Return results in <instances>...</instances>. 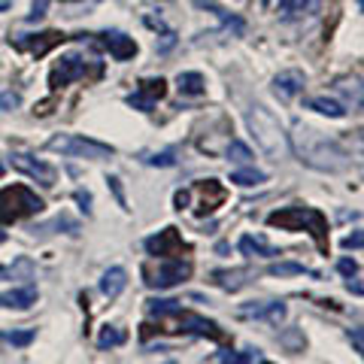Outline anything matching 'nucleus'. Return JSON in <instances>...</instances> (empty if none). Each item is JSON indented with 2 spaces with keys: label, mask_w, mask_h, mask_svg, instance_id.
Instances as JSON below:
<instances>
[{
  "label": "nucleus",
  "mask_w": 364,
  "mask_h": 364,
  "mask_svg": "<svg viewBox=\"0 0 364 364\" xmlns=\"http://www.w3.org/2000/svg\"><path fill=\"white\" fill-rule=\"evenodd\" d=\"M289 140H291V149L298 152L301 164L318 170V173H340L349 164V155L343 146L304 122L294 124V134H289Z\"/></svg>",
  "instance_id": "nucleus-1"
},
{
  "label": "nucleus",
  "mask_w": 364,
  "mask_h": 364,
  "mask_svg": "<svg viewBox=\"0 0 364 364\" xmlns=\"http://www.w3.org/2000/svg\"><path fill=\"white\" fill-rule=\"evenodd\" d=\"M246 124H249V134L255 136L258 149L264 152L270 161H286V158H291V140L286 128H282V122L273 116V112L267 107H252L246 109Z\"/></svg>",
  "instance_id": "nucleus-2"
},
{
  "label": "nucleus",
  "mask_w": 364,
  "mask_h": 364,
  "mask_svg": "<svg viewBox=\"0 0 364 364\" xmlns=\"http://www.w3.org/2000/svg\"><path fill=\"white\" fill-rule=\"evenodd\" d=\"M270 228H279V231H306L316 240L318 252L328 255V219L322 210L316 207H301V203H291V207H279L267 215Z\"/></svg>",
  "instance_id": "nucleus-3"
},
{
  "label": "nucleus",
  "mask_w": 364,
  "mask_h": 364,
  "mask_svg": "<svg viewBox=\"0 0 364 364\" xmlns=\"http://www.w3.org/2000/svg\"><path fill=\"white\" fill-rule=\"evenodd\" d=\"M46 149L52 152H61V155H70V158H91V161H104V158H112L116 149L107 143H97V140H85V136H76V134H55Z\"/></svg>",
  "instance_id": "nucleus-4"
},
{
  "label": "nucleus",
  "mask_w": 364,
  "mask_h": 364,
  "mask_svg": "<svg viewBox=\"0 0 364 364\" xmlns=\"http://www.w3.org/2000/svg\"><path fill=\"white\" fill-rule=\"evenodd\" d=\"M43 207L46 203L25 186H13L0 191V222H18L25 215L43 213Z\"/></svg>",
  "instance_id": "nucleus-5"
},
{
  "label": "nucleus",
  "mask_w": 364,
  "mask_h": 364,
  "mask_svg": "<svg viewBox=\"0 0 364 364\" xmlns=\"http://www.w3.org/2000/svg\"><path fill=\"white\" fill-rule=\"evenodd\" d=\"M191 277V261L186 258H161V267L155 273L146 270V286L149 289H173L179 282H186Z\"/></svg>",
  "instance_id": "nucleus-6"
},
{
  "label": "nucleus",
  "mask_w": 364,
  "mask_h": 364,
  "mask_svg": "<svg viewBox=\"0 0 364 364\" xmlns=\"http://www.w3.org/2000/svg\"><path fill=\"white\" fill-rule=\"evenodd\" d=\"M146 252L155 255V258H179V255H188L191 246L182 240L179 228H164V231H158L152 237H146Z\"/></svg>",
  "instance_id": "nucleus-7"
},
{
  "label": "nucleus",
  "mask_w": 364,
  "mask_h": 364,
  "mask_svg": "<svg viewBox=\"0 0 364 364\" xmlns=\"http://www.w3.org/2000/svg\"><path fill=\"white\" fill-rule=\"evenodd\" d=\"M286 316H289L286 301H252V304L237 306V318H258V322H267V325H282Z\"/></svg>",
  "instance_id": "nucleus-8"
},
{
  "label": "nucleus",
  "mask_w": 364,
  "mask_h": 364,
  "mask_svg": "<svg viewBox=\"0 0 364 364\" xmlns=\"http://www.w3.org/2000/svg\"><path fill=\"white\" fill-rule=\"evenodd\" d=\"M173 331H179V334H195V337H207V340H225V331L213 322V318H203V316H198V313H186V310L176 316V328H173Z\"/></svg>",
  "instance_id": "nucleus-9"
},
{
  "label": "nucleus",
  "mask_w": 364,
  "mask_h": 364,
  "mask_svg": "<svg viewBox=\"0 0 364 364\" xmlns=\"http://www.w3.org/2000/svg\"><path fill=\"white\" fill-rule=\"evenodd\" d=\"M13 167L21 170L25 176H31L33 182L46 186V188H52V186H55V179H58L55 167L43 164V161H37V158H31V155H25V152H13Z\"/></svg>",
  "instance_id": "nucleus-10"
},
{
  "label": "nucleus",
  "mask_w": 364,
  "mask_h": 364,
  "mask_svg": "<svg viewBox=\"0 0 364 364\" xmlns=\"http://www.w3.org/2000/svg\"><path fill=\"white\" fill-rule=\"evenodd\" d=\"M334 95L340 97V104L346 107V112H358L364 107V79L358 76H343L334 82Z\"/></svg>",
  "instance_id": "nucleus-11"
},
{
  "label": "nucleus",
  "mask_w": 364,
  "mask_h": 364,
  "mask_svg": "<svg viewBox=\"0 0 364 364\" xmlns=\"http://www.w3.org/2000/svg\"><path fill=\"white\" fill-rule=\"evenodd\" d=\"M164 95H167V82H164V79H143L140 88H136V95L128 97V104L134 109L149 112L155 107V100H161Z\"/></svg>",
  "instance_id": "nucleus-12"
},
{
  "label": "nucleus",
  "mask_w": 364,
  "mask_h": 364,
  "mask_svg": "<svg viewBox=\"0 0 364 364\" xmlns=\"http://www.w3.org/2000/svg\"><path fill=\"white\" fill-rule=\"evenodd\" d=\"M85 70H88V64L79 58V55H64V58L55 64V70H52V76H49V85H52V88H61V85H67V82H73V79L85 76Z\"/></svg>",
  "instance_id": "nucleus-13"
},
{
  "label": "nucleus",
  "mask_w": 364,
  "mask_h": 364,
  "mask_svg": "<svg viewBox=\"0 0 364 364\" xmlns=\"http://www.w3.org/2000/svg\"><path fill=\"white\" fill-rule=\"evenodd\" d=\"M304 91V73L301 70H282L273 76V95L279 100H291Z\"/></svg>",
  "instance_id": "nucleus-14"
},
{
  "label": "nucleus",
  "mask_w": 364,
  "mask_h": 364,
  "mask_svg": "<svg viewBox=\"0 0 364 364\" xmlns=\"http://www.w3.org/2000/svg\"><path fill=\"white\" fill-rule=\"evenodd\" d=\"M277 13H279V18H286V21H298V18H306V16L318 13V0H279Z\"/></svg>",
  "instance_id": "nucleus-15"
},
{
  "label": "nucleus",
  "mask_w": 364,
  "mask_h": 364,
  "mask_svg": "<svg viewBox=\"0 0 364 364\" xmlns=\"http://www.w3.org/2000/svg\"><path fill=\"white\" fill-rule=\"evenodd\" d=\"M237 249H240L246 258H279V249H277V246H270L264 237H252V234L240 237Z\"/></svg>",
  "instance_id": "nucleus-16"
},
{
  "label": "nucleus",
  "mask_w": 364,
  "mask_h": 364,
  "mask_svg": "<svg viewBox=\"0 0 364 364\" xmlns=\"http://www.w3.org/2000/svg\"><path fill=\"white\" fill-rule=\"evenodd\" d=\"M104 46H107V52L116 61H128V58H134V55H136V43L131 37H124V33H119V31L104 33Z\"/></svg>",
  "instance_id": "nucleus-17"
},
{
  "label": "nucleus",
  "mask_w": 364,
  "mask_h": 364,
  "mask_svg": "<svg viewBox=\"0 0 364 364\" xmlns=\"http://www.w3.org/2000/svg\"><path fill=\"white\" fill-rule=\"evenodd\" d=\"M306 109L318 112V116H328V119H343L346 116V107L340 104L337 97H328V95H316L306 100Z\"/></svg>",
  "instance_id": "nucleus-18"
},
{
  "label": "nucleus",
  "mask_w": 364,
  "mask_h": 364,
  "mask_svg": "<svg viewBox=\"0 0 364 364\" xmlns=\"http://www.w3.org/2000/svg\"><path fill=\"white\" fill-rule=\"evenodd\" d=\"M37 304V289L25 286V289H13V291H0V306H16V310H28Z\"/></svg>",
  "instance_id": "nucleus-19"
},
{
  "label": "nucleus",
  "mask_w": 364,
  "mask_h": 364,
  "mask_svg": "<svg viewBox=\"0 0 364 364\" xmlns=\"http://www.w3.org/2000/svg\"><path fill=\"white\" fill-rule=\"evenodd\" d=\"M128 286V273L124 267H109L104 277H100V294H107V298H119Z\"/></svg>",
  "instance_id": "nucleus-20"
},
{
  "label": "nucleus",
  "mask_w": 364,
  "mask_h": 364,
  "mask_svg": "<svg viewBox=\"0 0 364 364\" xmlns=\"http://www.w3.org/2000/svg\"><path fill=\"white\" fill-rule=\"evenodd\" d=\"M64 37L61 33H55V31H49V33H37V37H25V40H18L16 46L18 49H28V52H33V55H46L52 49V46H58Z\"/></svg>",
  "instance_id": "nucleus-21"
},
{
  "label": "nucleus",
  "mask_w": 364,
  "mask_h": 364,
  "mask_svg": "<svg viewBox=\"0 0 364 364\" xmlns=\"http://www.w3.org/2000/svg\"><path fill=\"white\" fill-rule=\"evenodd\" d=\"M176 88H179V95H186V97H200L203 91H207V79L195 70H186L176 76Z\"/></svg>",
  "instance_id": "nucleus-22"
},
{
  "label": "nucleus",
  "mask_w": 364,
  "mask_h": 364,
  "mask_svg": "<svg viewBox=\"0 0 364 364\" xmlns=\"http://www.w3.org/2000/svg\"><path fill=\"white\" fill-rule=\"evenodd\" d=\"M246 277H249L246 270L231 267V270H215L213 277H210V282H215V286L225 289V291H237V289H243V286H246Z\"/></svg>",
  "instance_id": "nucleus-23"
},
{
  "label": "nucleus",
  "mask_w": 364,
  "mask_h": 364,
  "mask_svg": "<svg viewBox=\"0 0 364 364\" xmlns=\"http://www.w3.org/2000/svg\"><path fill=\"white\" fill-rule=\"evenodd\" d=\"M231 182L240 188H252V186H261V182H267V173L264 170H255L252 164L249 167H240V170H231Z\"/></svg>",
  "instance_id": "nucleus-24"
},
{
  "label": "nucleus",
  "mask_w": 364,
  "mask_h": 364,
  "mask_svg": "<svg viewBox=\"0 0 364 364\" xmlns=\"http://www.w3.org/2000/svg\"><path fill=\"white\" fill-rule=\"evenodd\" d=\"M146 310L155 318H167V316H179L182 313V301H173V298H152L146 301Z\"/></svg>",
  "instance_id": "nucleus-25"
},
{
  "label": "nucleus",
  "mask_w": 364,
  "mask_h": 364,
  "mask_svg": "<svg viewBox=\"0 0 364 364\" xmlns=\"http://www.w3.org/2000/svg\"><path fill=\"white\" fill-rule=\"evenodd\" d=\"M304 273H313V270L298 264V261H279V264L267 267V277H304ZM313 277H316V273H313Z\"/></svg>",
  "instance_id": "nucleus-26"
},
{
  "label": "nucleus",
  "mask_w": 364,
  "mask_h": 364,
  "mask_svg": "<svg viewBox=\"0 0 364 364\" xmlns=\"http://www.w3.org/2000/svg\"><path fill=\"white\" fill-rule=\"evenodd\" d=\"M252 149L243 143V140H231L228 143V161H234V164H243V167H249L252 164Z\"/></svg>",
  "instance_id": "nucleus-27"
},
{
  "label": "nucleus",
  "mask_w": 364,
  "mask_h": 364,
  "mask_svg": "<svg viewBox=\"0 0 364 364\" xmlns=\"http://www.w3.org/2000/svg\"><path fill=\"white\" fill-rule=\"evenodd\" d=\"M124 340H128V334H124L122 328H116V325H107L104 331L97 334V346H100V349H112V346H122Z\"/></svg>",
  "instance_id": "nucleus-28"
},
{
  "label": "nucleus",
  "mask_w": 364,
  "mask_h": 364,
  "mask_svg": "<svg viewBox=\"0 0 364 364\" xmlns=\"http://www.w3.org/2000/svg\"><path fill=\"white\" fill-rule=\"evenodd\" d=\"M252 361H258V349H246V352L225 349L222 352V364H252Z\"/></svg>",
  "instance_id": "nucleus-29"
},
{
  "label": "nucleus",
  "mask_w": 364,
  "mask_h": 364,
  "mask_svg": "<svg viewBox=\"0 0 364 364\" xmlns=\"http://www.w3.org/2000/svg\"><path fill=\"white\" fill-rule=\"evenodd\" d=\"M207 6H210V9H213V13H215V16H219V18L225 21V28H228V31H234V33H237V37H240V33L246 31V25H243V21H240V18H237V16H228V13H225V9H219V6H213V4H207Z\"/></svg>",
  "instance_id": "nucleus-30"
},
{
  "label": "nucleus",
  "mask_w": 364,
  "mask_h": 364,
  "mask_svg": "<svg viewBox=\"0 0 364 364\" xmlns=\"http://www.w3.org/2000/svg\"><path fill=\"white\" fill-rule=\"evenodd\" d=\"M33 331H9V334H4V340L6 343H13V346H31L33 343Z\"/></svg>",
  "instance_id": "nucleus-31"
},
{
  "label": "nucleus",
  "mask_w": 364,
  "mask_h": 364,
  "mask_svg": "<svg viewBox=\"0 0 364 364\" xmlns=\"http://www.w3.org/2000/svg\"><path fill=\"white\" fill-rule=\"evenodd\" d=\"M146 164H152V167H173L176 164V155L173 152H158V155H149L146 158Z\"/></svg>",
  "instance_id": "nucleus-32"
},
{
  "label": "nucleus",
  "mask_w": 364,
  "mask_h": 364,
  "mask_svg": "<svg viewBox=\"0 0 364 364\" xmlns=\"http://www.w3.org/2000/svg\"><path fill=\"white\" fill-rule=\"evenodd\" d=\"M337 270L343 273V277H355V273H358V261L355 258H340L337 261Z\"/></svg>",
  "instance_id": "nucleus-33"
},
{
  "label": "nucleus",
  "mask_w": 364,
  "mask_h": 364,
  "mask_svg": "<svg viewBox=\"0 0 364 364\" xmlns=\"http://www.w3.org/2000/svg\"><path fill=\"white\" fill-rule=\"evenodd\" d=\"M343 249H364V231H352L343 237Z\"/></svg>",
  "instance_id": "nucleus-34"
},
{
  "label": "nucleus",
  "mask_w": 364,
  "mask_h": 364,
  "mask_svg": "<svg viewBox=\"0 0 364 364\" xmlns=\"http://www.w3.org/2000/svg\"><path fill=\"white\" fill-rule=\"evenodd\" d=\"M18 104H21V97L16 91H4V95H0V109H16Z\"/></svg>",
  "instance_id": "nucleus-35"
},
{
  "label": "nucleus",
  "mask_w": 364,
  "mask_h": 364,
  "mask_svg": "<svg viewBox=\"0 0 364 364\" xmlns=\"http://www.w3.org/2000/svg\"><path fill=\"white\" fill-rule=\"evenodd\" d=\"M188 203H191V188H179L176 195H173V207L176 210H186Z\"/></svg>",
  "instance_id": "nucleus-36"
},
{
  "label": "nucleus",
  "mask_w": 364,
  "mask_h": 364,
  "mask_svg": "<svg viewBox=\"0 0 364 364\" xmlns=\"http://www.w3.org/2000/svg\"><path fill=\"white\" fill-rule=\"evenodd\" d=\"M46 4H49V0H33V13H31V21H37V18H43V16H46Z\"/></svg>",
  "instance_id": "nucleus-37"
},
{
  "label": "nucleus",
  "mask_w": 364,
  "mask_h": 364,
  "mask_svg": "<svg viewBox=\"0 0 364 364\" xmlns=\"http://www.w3.org/2000/svg\"><path fill=\"white\" fill-rule=\"evenodd\" d=\"M76 203L82 207V213H91V195L88 191H76Z\"/></svg>",
  "instance_id": "nucleus-38"
},
{
  "label": "nucleus",
  "mask_w": 364,
  "mask_h": 364,
  "mask_svg": "<svg viewBox=\"0 0 364 364\" xmlns=\"http://www.w3.org/2000/svg\"><path fill=\"white\" fill-rule=\"evenodd\" d=\"M107 182H109V188L116 191V200H119V207H124V195H122V186H119V179H116V176H109ZM124 210H128V207H124Z\"/></svg>",
  "instance_id": "nucleus-39"
},
{
  "label": "nucleus",
  "mask_w": 364,
  "mask_h": 364,
  "mask_svg": "<svg viewBox=\"0 0 364 364\" xmlns=\"http://www.w3.org/2000/svg\"><path fill=\"white\" fill-rule=\"evenodd\" d=\"M346 291H352V294H358V298H361V294H364V286H361L355 277H346Z\"/></svg>",
  "instance_id": "nucleus-40"
},
{
  "label": "nucleus",
  "mask_w": 364,
  "mask_h": 364,
  "mask_svg": "<svg viewBox=\"0 0 364 364\" xmlns=\"http://www.w3.org/2000/svg\"><path fill=\"white\" fill-rule=\"evenodd\" d=\"M349 340L361 346V355H364V331H361V328H349Z\"/></svg>",
  "instance_id": "nucleus-41"
},
{
  "label": "nucleus",
  "mask_w": 364,
  "mask_h": 364,
  "mask_svg": "<svg viewBox=\"0 0 364 364\" xmlns=\"http://www.w3.org/2000/svg\"><path fill=\"white\" fill-rule=\"evenodd\" d=\"M173 46H176V37H173V33H164V40L158 43V52H170Z\"/></svg>",
  "instance_id": "nucleus-42"
},
{
  "label": "nucleus",
  "mask_w": 364,
  "mask_h": 364,
  "mask_svg": "<svg viewBox=\"0 0 364 364\" xmlns=\"http://www.w3.org/2000/svg\"><path fill=\"white\" fill-rule=\"evenodd\" d=\"M9 6H13V0H0V13H6Z\"/></svg>",
  "instance_id": "nucleus-43"
},
{
  "label": "nucleus",
  "mask_w": 364,
  "mask_h": 364,
  "mask_svg": "<svg viewBox=\"0 0 364 364\" xmlns=\"http://www.w3.org/2000/svg\"><path fill=\"white\" fill-rule=\"evenodd\" d=\"M0 176H4V164H0Z\"/></svg>",
  "instance_id": "nucleus-44"
},
{
  "label": "nucleus",
  "mask_w": 364,
  "mask_h": 364,
  "mask_svg": "<svg viewBox=\"0 0 364 364\" xmlns=\"http://www.w3.org/2000/svg\"><path fill=\"white\" fill-rule=\"evenodd\" d=\"M258 364H273V361H258Z\"/></svg>",
  "instance_id": "nucleus-45"
},
{
  "label": "nucleus",
  "mask_w": 364,
  "mask_h": 364,
  "mask_svg": "<svg viewBox=\"0 0 364 364\" xmlns=\"http://www.w3.org/2000/svg\"><path fill=\"white\" fill-rule=\"evenodd\" d=\"M358 4H361V9H364V0H358Z\"/></svg>",
  "instance_id": "nucleus-46"
},
{
  "label": "nucleus",
  "mask_w": 364,
  "mask_h": 364,
  "mask_svg": "<svg viewBox=\"0 0 364 364\" xmlns=\"http://www.w3.org/2000/svg\"><path fill=\"white\" fill-rule=\"evenodd\" d=\"M361 173H364V161H361Z\"/></svg>",
  "instance_id": "nucleus-47"
},
{
  "label": "nucleus",
  "mask_w": 364,
  "mask_h": 364,
  "mask_svg": "<svg viewBox=\"0 0 364 364\" xmlns=\"http://www.w3.org/2000/svg\"><path fill=\"white\" fill-rule=\"evenodd\" d=\"M361 136H364V128H361Z\"/></svg>",
  "instance_id": "nucleus-48"
},
{
  "label": "nucleus",
  "mask_w": 364,
  "mask_h": 364,
  "mask_svg": "<svg viewBox=\"0 0 364 364\" xmlns=\"http://www.w3.org/2000/svg\"><path fill=\"white\" fill-rule=\"evenodd\" d=\"M0 340H4V337H0Z\"/></svg>",
  "instance_id": "nucleus-49"
}]
</instances>
